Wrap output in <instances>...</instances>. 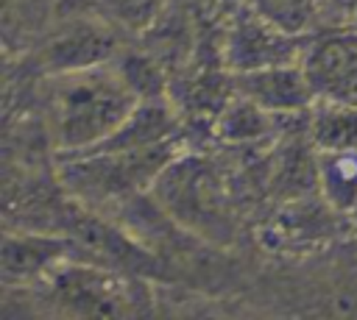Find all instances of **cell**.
<instances>
[{
	"label": "cell",
	"instance_id": "cell-1",
	"mask_svg": "<svg viewBox=\"0 0 357 320\" xmlns=\"http://www.w3.org/2000/svg\"><path fill=\"white\" fill-rule=\"evenodd\" d=\"M139 100V89L112 61L45 72L39 83L45 136L56 156L103 142L131 117Z\"/></svg>",
	"mask_w": 357,
	"mask_h": 320
},
{
	"label": "cell",
	"instance_id": "cell-2",
	"mask_svg": "<svg viewBox=\"0 0 357 320\" xmlns=\"http://www.w3.org/2000/svg\"><path fill=\"white\" fill-rule=\"evenodd\" d=\"M148 192L156 209L184 234L212 245H229L237 237V209L215 161L178 153Z\"/></svg>",
	"mask_w": 357,
	"mask_h": 320
},
{
	"label": "cell",
	"instance_id": "cell-3",
	"mask_svg": "<svg viewBox=\"0 0 357 320\" xmlns=\"http://www.w3.org/2000/svg\"><path fill=\"white\" fill-rule=\"evenodd\" d=\"M181 153L178 139L151 147H86L56 156L59 181L86 209L134 200L153 186L159 173Z\"/></svg>",
	"mask_w": 357,
	"mask_h": 320
},
{
	"label": "cell",
	"instance_id": "cell-4",
	"mask_svg": "<svg viewBox=\"0 0 357 320\" xmlns=\"http://www.w3.org/2000/svg\"><path fill=\"white\" fill-rule=\"evenodd\" d=\"M28 289L45 301V312L67 317H137L153 312L151 289L139 275L81 256L67 259Z\"/></svg>",
	"mask_w": 357,
	"mask_h": 320
},
{
	"label": "cell",
	"instance_id": "cell-5",
	"mask_svg": "<svg viewBox=\"0 0 357 320\" xmlns=\"http://www.w3.org/2000/svg\"><path fill=\"white\" fill-rule=\"evenodd\" d=\"M307 45L310 33H290L245 3V8L237 11L223 31L220 58L229 72H248L276 64H296L304 58Z\"/></svg>",
	"mask_w": 357,
	"mask_h": 320
},
{
	"label": "cell",
	"instance_id": "cell-6",
	"mask_svg": "<svg viewBox=\"0 0 357 320\" xmlns=\"http://www.w3.org/2000/svg\"><path fill=\"white\" fill-rule=\"evenodd\" d=\"M81 256L78 242L61 228H8L0 248L6 289H28L45 281L59 264Z\"/></svg>",
	"mask_w": 357,
	"mask_h": 320
},
{
	"label": "cell",
	"instance_id": "cell-7",
	"mask_svg": "<svg viewBox=\"0 0 357 320\" xmlns=\"http://www.w3.org/2000/svg\"><path fill=\"white\" fill-rule=\"evenodd\" d=\"M301 67L318 103L357 106V31L310 36Z\"/></svg>",
	"mask_w": 357,
	"mask_h": 320
},
{
	"label": "cell",
	"instance_id": "cell-8",
	"mask_svg": "<svg viewBox=\"0 0 357 320\" xmlns=\"http://www.w3.org/2000/svg\"><path fill=\"white\" fill-rule=\"evenodd\" d=\"M229 81L237 95L254 100L257 106H262L276 117L310 114V109L318 103L301 61L248 70V72H229Z\"/></svg>",
	"mask_w": 357,
	"mask_h": 320
},
{
	"label": "cell",
	"instance_id": "cell-9",
	"mask_svg": "<svg viewBox=\"0 0 357 320\" xmlns=\"http://www.w3.org/2000/svg\"><path fill=\"white\" fill-rule=\"evenodd\" d=\"M117 42H120V31H114L100 17L70 22L67 28H61L42 45V50L36 53V64L42 75L59 72V70L106 64L114 58Z\"/></svg>",
	"mask_w": 357,
	"mask_h": 320
},
{
	"label": "cell",
	"instance_id": "cell-10",
	"mask_svg": "<svg viewBox=\"0 0 357 320\" xmlns=\"http://www.w3.org/2000/svg\"><path fill=\"white\" fill-rule=\"evenodd\" d=\"M315 189L337 214L349 217L357 206V147H315Z\"/></svg>",
	"mask_w": 357,
	"mask_h": 320
},
{
	"label": "cell",
	"instance_id": "cell-11",
	"mask_svg": "<svg viewBox=\"0 0 357 320\" xmlns=\"http://www.w3.org/2000/svg\"><path fill=\"white\" fill-rule=\"evenodd\" d=\"M276 120H279L276 114L265 111L262 106L231 89V95L220 103L215 128L226 145H257L273 134Z\"/></svg>",
	"mask_w": 357,
	"mask_h": 320
},
{
	"label": "cell",
	"instance_id": "cell-12",
	"mask_svg": "<svg viewBox=\"0 0 357 320\" xmlns=\"http://www.w3.org/2000/svg\"><path fill=\"white\" fill-rule=\"evenodd\" d=\"M170 0H89L95 17L120 33H145L167 8Z\"/></svg>",
	"mask_w": 357,
	"mask_h": 320
},
{
	"label": "cell",
	"instance_id": "cell-13",
	"mask_svg": "<svg viewBox=\"0 0 357 320\" xmlns=\"http://www.w3.org/2000/svg\"><path fill=\"white\" fill-rule=\"evenodd\" d=\"M257 14L290 33H310L321 0H245Z\"/></svg>",
	"mask_w": 357,
	"mask_h": 320
},
{
	"label": "cell",
	"instance_id": "cell-14",
	"mask_svg": "<svg viewBox=\"0 0 357 320\" xmlns=\"http://www.w3.org/2000/svg\"><path fill=\"white\" fill-rule=\"evenodd\" d=\"M349 223H351V228H354V231H357V206H354V209H351V214H349Z\"/></svg>",
	"mask_w": 357,
	"mask_h": 320
}]
</instances>
